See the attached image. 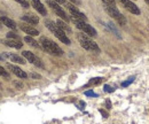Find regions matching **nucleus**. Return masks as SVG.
<instances>
[{"mask_svg":"<svg viewBox=\"0 0 149 124\" xmlns=\"http://www.w3.org/2000/svg\"><path fill=\"white\" fill-rule=\"evenodd\" d=\"M39 43H40L41 48L45 52H47L48 54L56 55V56H61L63 54V51L61 50V47L56 43H54L53 40H51L49 38H47V37H40Z\"/></svg>","mask_w":149,"mask_h":124,"instance_id":"1","label":"nucleus"},{"mask_svg":"<svg viewBox=\"0 0 149 124\" xmlns=\"http://www.w3.org/2000/svg\"><path fill=\"white\" fill-rule=\"evenodd\" d=\"M45 25H46V28H47L48 30H51V31L54 34V36H55L60 41H62V43L65 44V45H70V39L68 38L67 34L63 32V31L56 25V23H54V22L51 21V20H45Z\"/></svg>","mask_w":149,"mask_h":124,"instance_id":"2","label":"nucleus"},{"mask_svg":"<svg viewBox=\"0 0 149 124\" xmlns=\"http://www.w3.org/2000/svg\"><path fill=\"white\" fill-rule=\"evenodd\" d=\"M77 38H78V40H79L80 46H81L83 48H85L86 51L96 52V53L100 52V48H99V46L96 45V43L93 41L87 35H85V34H78V35H77Z\"/></svg>","mask_w":149,"mask_h":124,"instance_id":"3","label":"nucleus"},{"mask_svg":"<svg viewBox=\"0 0 149 124\" xmlns=\"http://www.w3.org/2000/svg\"><path fill=\"white\" fill-rule=\"evenodd\" d=\"M103 7L106 9V12L111 16L112 18H115L120 25H125L126 24V18H124V15L117 9L116 6L112 5H108V4H103Z\"/></svg>","mask_w":149,"mask_h":124,"instance_id":"4","label":"nucleus"},{"mask_svg":"<svg viewBox=\"0 0 149 124\" xmlns=\"http://www.w3.org/2000/svg\"><path fill=\"white\" fill-rule=\"evenodd\" d=\"M71 20L74 21V25L79 29V30H81L85 35H87L88 37H95L96 36V30L94 29L92 25H90L88 23H86L85 21H80V20H77V18H72Z\"/></svg>","mask_w":149,"mask_h":124,"instance_id":"5","label":"nucleus"},{"mask_svg":"<svg viewBox=\"0 0 149 124\" xmlns=\"http://www.w3.org/2000/svg\"><path fill=\"white\" fill-rule=\"evenodd\" d=\"M67 8H68V11L70 12V14H71V18H77V20H80V21H87V18H86V15L84 14V13H81L76 6H74L72 2H68L67 1V4L64 5Z\"/></svg>","mask_w":149,"mask_h":124,"instance_id":"6","label":"nucleus"},{"mask_svg":"<svg viewBox=\"0 0 149 124\" xmlns=\"http://www.w3.org/2000/svg\"><path fill=\"white\" fill-rule=\"evenodd\" d=\"M47 4H48V6L55 12V14L58 16V18H61V20H63L64 22H67V21H69V18H68V15L65 14V12L62 9V7L56 2L54 0H47Z\"/></svg>","mask_w":149,"mask_h":124,"instance_id":"7","label":"nucleus"},{"mask_svg":"<svg viewBox=\"0 0 149 124\" xmlns=\"http://www.w3.org/2000/svg\"><path fill=\"white\" fill-rule=\"evenodd\" d=\"M22 55H23L29 62H31L32 64H35L36 67H38V68H44V64H42L41 60H40L38 56H36L32 52H30V51H24V52H22Z\"/></svg>","mask_w":149,"mask_h":124,"instance_id":"8","label":"nucleus"},{"mask_svg":"<svg viewBox=\"0 0 149 124\" xmlns=\"http://www.w3.org/2000/svg\"><path fill=\"white\" fill-rule=\"evenodd\" d=\"M130 13L132 14H134V15H140V9H139V7L138 6H135V4L134 2H132V0H118Z\"/></svg>","mask_w":149,"mask_h":124,"instance_id":"9","label":"nucleus"},{"mask_svg":"<svg viewBox=\"0 0 149 124\" xmlns=\"http://www.w3.org/2000/svg\"><path fill=\"white\" fill-rule=\"evenodd\" d=\"M6 67H7V69H8V70H10L13 74H15V75H16L17 77H19V78H23V79H24V78H26V77H28V75H26L24 71L22 70L21 68L16 67L15 64L7 63V64H6Z\"/></svg>","mask_w":149,"mask_h":124,"instance_id":"10","label":"nucleus"},{"mask_svg":"<svg viewBox=\"0 0 149 124\" xmlns=\"http://www.w3.org/2000/svg\"><path fill=\"white\" fill-rule=\"evenodd\" d=\"M29 1H31V4H32V6H33V8L37 11L39 14H41V15H44V16H46L47 15V9L45 8V6L40 2V0H29Z\"/></svg>","mask_w":149,"mask_h":124,"instance_id":"11","label":"nucleus"},{"mask_svg":"<svg viewBox=\"0 0 149 124\" xmlns=\"http://www.w3.org/2000/svg\"><path fill=\"white\" fill-rule=\"evenodd\" d=\"M21 30L24 31L25 34H28L29 36H38L39 35V31L37 29H35L33 27H31L30 24H21L19 25Z\"/></svg>","mask_w":149,"mask_h":124,"instance_id":"12","label":"nucleus"},{"mask_svg":"<svg viewBox=\"0 0 149 124\" xmlns=\"http://www.w3.org/2000/svg\"><path fill=\"white\" fill-rule=\"evenodd\" d=\"M22 21H24V22H26L28 24H38L39 23V18H38V16H36V15H33V14H24L23 16H22Z\"/></svg>","mask_w":149,"mask_h":124,"instance_id":"13","label":"nucleus"},{"mask_svg":"<svg viewBox=\"0 0 149 124\" xmlns=\"http://www.w3.org/2000/svg\"><path fill=\"white\" fill-rule=\"evenodd\" d=\"M56 25L63 31V32H65V34H71L72 32V30H71V28L63 21V20H61V18H58L57 21H56Z\"/></svg>","mask_w":149,"mask_h":124,"instance_id":"14","label":"nucleus"},{"mask_svg":"<svg viewBox=\"0 0 149 124\" xmlns=\"http://www.w3.org/2000/svg\"><path fill=\"white\" fill-rule=\"evenodd\" d=\"M3 43H5L7 46L13 47V48H16V50L22 48V46H23V43H21L19 40H15V39H7V40H5Z\"/></svg>","mask_w":149,"mask_h":124,"instance_id":"15","label":"nucleus"},{"mask_svg":"<svg viewBox=\"0 0 149 124\" xmlns=\"http://www.w3.org/2000/svg\"><path fill=\"white\" fill-rule=\"evenodd\" d=\"M0 21H1L6 27H8V28H10V29H13V30L16 29V23H15L12 18H7V16H1V18H0Z\"/></svg>","mask_w":149,"mask_h":124,"instance_id":"16","label":"nucleus"},{"mask_svg":"<svg viewBox=\"0 0 149 124\" xmlns=\"http://www.w3.org/2000/svg\"><path fill=\"white\" fill-rule=\"evenodd\" d=\"M7 56L9 57L10 61H13L15 63H19V64H24L25 63V60L22 56H19V55H16V54H7Z\"/></svg>","mask_w":149,"mask_h":124,"instance_id":"17","label":"nucleus"},{"mask_svg":"<svg viewBox=\"0 0 149 124\" xmlns=\"http://www.w3.org/2000/svg\"><path fill=\"white\" fill-rule=\"evenodd\" d=\"M24 41L28 44V45H30V46H32V47H35V48H40L41 46L38 44V41H36L31 36H25L24 37Z\"/></svg>","mask_w":149,"mask_h":124,"instance_id":"18","label":"nucleus"},{"mask_svg":"<svg viewBox=\"0 0 149 124\" xmlns=\"http://www.w3.org/2000/svg\"><path fill=\"white\" fill-rule=\"evenodd\" d=\"M102 79H103V78H101V77L92 78V79L88 82V85H97V84H100V83L102 82Z\"/></svg>","mask_w":149,"mask_h":124,"instance_id":"19","label":"nucleus"},{"mask_svg":"<svg viewBox=\"0 0 149 124\" xmlns=\"http://www.w3.org/2000/svg\"><path fill=\"white\" fill-rule=\"evenodd\" d=\"M16 2H19V5L22 6V7H24V8H28L29 7V2H28V0H15Z\"/></svg>","mask_w":149,"mask_h":124,"instance_id":"20","label":"nucleus"},{"mask_svg":"<svg viewBox=\"0 0 149 124\" xmlns=\"http://www.w3.org/2000/svg\"><path fill=\"white\" fill-rule=\"evenodd\" d=\"M0 76H1V77H7V78H8V77H9V74L2 67H0Z\"/></svg>","mask_w":149,"mask_h":124,"instance_id":"21","label":"nucleus"},{"mask_svg":"<svg viewBox=\"0 0 149 124\" xmlns=\"http://www.w3.org/2000/svg\"><path fill=\"white\" fill-rule=\"evenodd\" d=\"M7 37H8L9 39H15V40H19V36L15 35V34H13V32H8V34H7Z\"/></svg>","mask_w":149,"mask_h":124,"instance_id":"22","label":"nucleus"},{"mask_svg":"<svg viewBox=\"0 0 149 124\" xmlns=\"http://www.w3.org/2000/svg\"><path fill=\"white\" fill-rule=\"evenodd\" d=\"M133 79H134V78L132 77V78H130V79H129L127 82H124V83H122V86H124V88H125V86H129L131 83L133 82Z\"/></svg>","mask_w":149,"mask_h":124,"instance_id":"23","label":"nucleus"},{"mask_svg":"<svg viewBox=\"0 0 149 124\" xmlns=\"http://www.w3.org/2000/svg\"><path fill=\"white\" fill-rule=\"evenodd\" d=\"M85 95H87V97H96L97 94H95L93 91H86L85 92Z\"/></svg>","mask_w":149,"mask_h":124,"instance_id":"24","label":"nucleus"},{"mask_svg":"<svg viewBox=\"0 0 149 124\" xmlns=\"http://www.w3.org/2000/svg\"><path fill=\"white\" fill-rule=\"evenodd\" d=\"M104 92H113V89L109 85H104Z\"/></svg>","mask_w":149,"mask_h":124,"instance_id":"25","label":"nucleus"},{"mask_svg":"<svg viewBox=\"0 0 149 124\" xmlns=\"http://www.w3.org/2000/svg\"><path fill=\"white\" fill-rule=\"evenodd\" d=\"M100 113H101V114L103 115V117H104V118H107V117L109 116V115H108V113H106V111H104L103 109H100Z\"/></svg>","mask_w":149,"mask_h":124,"instance_id":"26","label":"nucleus"},{"mask_svg":"<svg viewBox=\"0 0 149 124\" xmlns=\"http://www.w3.org/2000/svg\"><path fill=\"white\" fill-rule=\"evenodd\" d=\"M54 1H56L58 5H65V4H67L65 0H54Z\"/></svg>","mask_w":149,"mask_h":124,"instance_id":"27","label":"nucleus"},{"mask_svg":"<svg viewBox=\"0 0 149 124\" xmlns=\"http://www.w3.org/2000/svg\"><path fill=\"white\" fill-rule=\"evenodd\" d=\"M106 104H107V108H108V109H110V108H111V104H110V100H107V102H106Z\"/></svg>","mask_w":149,"mask_h":124,"instance_id":"28","label":"nucleus"},{"mask_svg":"<svg viewBox=\"0 0 149 124\" xmlns=\"http://www.w3.org/2000/svg\"><path fill=\"white\" fill-rule=\"evenodd\" d=\"M31 77H32V78H40V76L37 75V74H31Z\"/></svg>","mask_w":149,"mask_h":124,"instance_id":"29","label":"nucleus"},{"mask_svg":"<svg viewBox=\"0 0 149 124\" xmlns=\"http://www.w3.org/2000/svg\"><path fill=\"white\" fill-rule=\"evenodd\" d=\"M69 1H71V2H77V0H69Z\"/></svg>","mask_w":149,"mask_h":124,"instance_id":"30","label":"nucleus"},{"mask_svg":"<svg viewBox=\"0 0 149 124\" xmlns=\"http://www.w3.org/2000/svg\"><path fill=\"white\" fill-rule=\"evenodd\" d=\"M145 1L147 2V5H148V6H149V0H145Z\"/></svg>","mask_w":149,"mask_h":124,"instance_id":"31","label":"nucleus"}]
</instances>
